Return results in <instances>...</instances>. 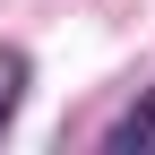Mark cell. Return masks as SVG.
<instances>
[{
  "instance_id": "7a4b0ae2",
  "label": "cell",
  "mask_w": 155,
  "mask_h": 155,
  "mask_svg": "<svg viewBox=\"0 0 155 155\" xmlns=\"http://www.w3.org/2000/svg\"><path fill=\"white\" fill-rule=\"evenodd\" d=\"M17 95H26V52H17V43H0V129L17 121Z\"/></svg>"
},
{
  "instance_id": "6da1fadb",
  "label": "cell",
  "mask_w": 155,
  "mask_h": 155,
  "mask_svg": "<svg viewBox=\"0 0 155 155\" xmlns=\"http://www.w3.org/2000/svg\"><path fill=\"white\" fill-rule=\"evenodd\" d=\"M112 155H138V147H155V86L138 95V104L121 112V121H112V138H104Z\"/></svg>"
}]
</instances>
